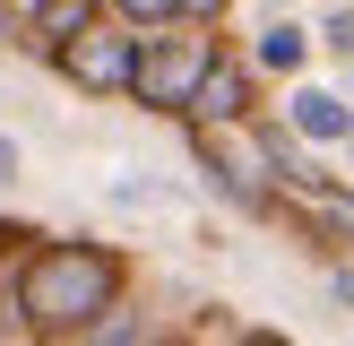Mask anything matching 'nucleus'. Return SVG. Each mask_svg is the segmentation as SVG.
Segmentation results:
<instances>
[{"mask_svg": "<svg viewBox=\"0 0 354 346\" xmlns=\"http://www.w3.org/2000/svg\"><path fill=\"white\" fill-rule=\"evenodd\" d=\"M61 69L86 86V95H113V86H130V69H138V35L86 26V35H69V44H61Z\"/></svg>", "mask_w": 354, "mask_h": 346, "instance_id": "7ed1b4c3", "label": "nucleus"}, {"mask_svg": "<svg viewBox=\"0 0 354 346\" xmlns=\"http://www.w3.org/2000/svg\"><path fill=\"white\" fill-rule=\"evenodd\" d=\"M294 130L303 138H354V113L337 95H320V86H303V95H294Z\"/></svg>", "mask_w": 354, "mask_h": 346, "instance_id": "39448f33", "label": "nucleus"}, {"mask_svg": "<svg viewBox=\"0 0 354 346\" xmlns=\"http://www.w3.org/2000/svg\"><path fill=\"white\" fill-rule=\"evenodd\" d=\"M121 268L113 251H86V242H52V251L26 260V277H17V311H26L35 329H86L104 303H113Z\"/></svg>", "mask_w": 354, "mask_h": 346, "instance_id": "f257e3e1", "label": "nucleus"}, {"mask_svg": "<svg viewBox=\"0 0 354 346\" xmlns=\"http://www.w3.org/2000/svg\"><path fill=\"white\" fill-rule=\"evenodd\" d=\"M130 26H165V17H182V0H113Z\"/></svg>", "mask_w": 354, "mask_h": 346, "instance_id": "1a4fd4ad", "label": "nucleus"}, {"mask_svg": "<svg viewBox=\"0 0 354 346\" xmlns=\"http://www.w3.org/2000/svg\"><path fill=\"white\" fill-rule=\"evenodd\" d=\"M303 208L328 225V234H346V242H354V199H346V190H328V182H303Z\"/></svg>", "mask_w": 354, "mask_h": 346, "instance_id": "0eeeda50", "label": "nucleus"}, {"mask_svg": "<svg viewBox=\"0 0 354 346\" xmlns=\"http://www.w3.org/2000/svg\"><path fill=\"white\" fill-rule=\"evenodd\" d=\"M95 26V0H35V35L44 44H69V35Z\"/></svg>", "mask_w": 354, "mask_h": 346, "instance_id": "423d86ee", "label": "nucleus"}, {"mask_svg": "<svg viewBox=\"0 0 354 346\" xmlns=\"http://www.w3.org/2000/svg\"><path fill=\"white\" fill-rule=\"evenodd\" d=\"M182 113L199 121V130H225V121H242V113H251V69H242V61H207L199 95H190Z\"/></svg>", "mask_w": 354, "mask_h": 346, "instance_id": "20e7f679", "label": "nucleus"}, {"mask_svg": "<svg viewBox=\"0 0 354 346\" xmlns=\"http://www.w3.org/2000/svg\"><path fill=\"white\" fill-rule=\"evenodd\" d=\"M182 17H199V26H207V17H225V0H182Z\"/></svg>", "mask_w": 354, "mask_h": 346, "instance_id": "9b49d317", "label": "nucleus"}, {"mask_svg": "<svg viewBox=\"0 0 354 346\" xmlns=\"http://www.w3.org/2000/svg\"><path fill=\"white\" fill-rule=\"evenodd\" d=\"M207 61H216V44H207L199 26H190V35H156V44H138V69H130V95L147 104V113H182V104L199 95Z\"/></svg>", "mask_w": 354, "mask_h": 346, "instance_id": "f03ea898", "label": "nucleus"}, {"mask_svg": "<svg viewBox=\"0 0 354 346\" xmlns=\"http://www.w3.org/2000/svg\"><path fill=\"white\" fill-rule=\"evenodd\" d=\"M328 52H354V9H337V17H328Z\"/></svg>", "mask_w": 354, "mask_h": 346, "instance_id": "9d476101", "label": "nucleus"}, {"mask_svg": "<svg viewBox=\"0 0 354 346\" xmlns=\"http://www.w3.org/2000/svg\"><path fill=\"white\" fill-rule=\"evenodd\" d=\"M242 346H286V338H268V329H259V338H242Z\"/></svg>", "mask_w": 354, "mask_h": 346, "instance_id": "ddd939ff", "label": "nucleus"}, {"mask_svg": "<svg viewBox=\"0 0 354 346\" xmlns=\"http://www.w3.org/2000/svg\"><path fill=\"white\" fill-rule=\"evenodd\" d=\"M0 182H17V147H9V138H0Z\"/></svg>", "mask_w": 354, "mask_h": 346, "instance_id": "f8f14e48", "label": "nucleus"}, {"mask_svg": "<svg viewBox=\"0 0 354 346\" xmlns=\"http://www.w3.org/2000/svg\"><path fill=\"white\" fill-rule=\"evenodd\" d=\"M303 61V26H268L259 35V69H294Z\"/></svg>", "mask_w": 354, "mask_h": 346, "instance_id": "6e6552de", "label": "nucleus"}]
</instances>
